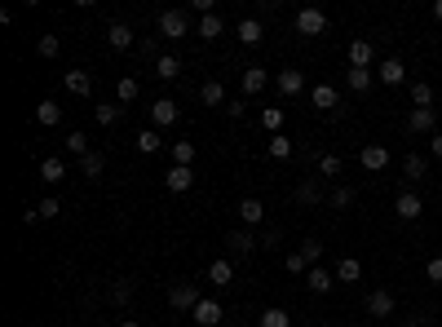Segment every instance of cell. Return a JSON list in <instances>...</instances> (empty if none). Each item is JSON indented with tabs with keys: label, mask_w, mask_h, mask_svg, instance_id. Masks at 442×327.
I'll list each match as a JSON object with an SVG mask.
<instances>
[{
	"label": "cell",
	"mask_w": 442,
	"mask_h": 327,
	"mask_svg": "<svg viewBox=\"0 0 442 327\" xmlns=\"http://www.w3.org/2000/svg\"><path fill=\"white\" fill-rule=\"evenodd\" d=\"M190 319H195L199 327H217V323H221V305H217V301H208V296H204L195 310H190Z\"/></svg>",
	"instance_id": "obj_12"
},
{
	"label": "cell",
	"mask_w": 442,
	"mask_h": 327,
	"mask_svg": "<svg viewBox=\"0 0 442 327\" xmlns=\"http://www.w3.org/2000/svg\"><path fill=\"white\" fill-rule=\"evenodd\" d=\"M309 102H314L318 111H337V106H341V93L332 89V84H318V89L309 93Z\"/></svg>",
	"instance_id": "obj_16"
},
{
	"label": "cell",
	"mask_w": 442,
	"mask_h": 327,
	"mask_svg": "<svg viewBox=\"0 0 442 327\" xmlns=\"http://www.w3.org/2000/svg\"><path fill=\"white\" fill-rule=\"evenodd\" d=\"M296 199L301 203H323V186H318V181H301V186H296Z\"/></svg>",
	"instance_id": "obj_36"
},
{
	"label": "cell",
	"mask_w": 442,
	"mask_h": 327,
	"mask_svg": "<svg viewBox=\"0 0 442 327\" xmlns=\"http://www.w3.org/2000/svg\"><path fill=\"white\" fill-rule=\"evenodd\" d=\"M358 160H363V168H367V173H385V168H389V151L380 146V142H367Z\"/></svg>",
	"instance_id": "obj_4"
},
{
	"label": "cell",
	"mask_w": 442,
	"mask_h": 327,
	"mask_svg": "<svg viewBox=\"0 0 442 327\" xmlns=\"http://www.w3.org/2000/svg\"><path fill=\"white\" fill-rule=\"evenodd\" d=\"M160 35L164 40H182V35H190V22H186L182 9H164L160 14Z\"/></svg>",
	"instance_id": "obj_1"
},
{
	"label": "cell",
	"mask_w": 442,
	"mask_h": 327,
	"mask_svg": "<svg viewBox=\"0 0 442 327\" xmlns=\"http://www.w3.org/2000/svg\"><path fill=\"white\" fill-rule=\"evenodd\" d=\"M155 76H160V80H177V76H182V62H177L173 53H160V58H155Z\"/></svg>",
	"instance_id": "obj_24"
},
{
	"label": "cell",
	"mask_w": 442,
	"mask_h": 327,
	"mask_svg": "<svg viewBox=\"0 0 442 327\" xmlns=\"http://www.w3.org/2000/svg\"><path fill=\"white\" fill-rule=\"evenodd\" d=\"M425 278H429V283H442V257H434L425 265Z\"/></svg>",
	"instance_id": "obj_49"
},
{
	"label": "cell",
	"mask_w": 442,
	"mask_h": 327,
	"mask_svg": "<svg viewBox=\"0 0 442 327\" xmlns=\"http://www.w3.org/2000/svg\"><path fill=\"white\" fill-rule=\"evenodd\" d=\"M323 27H328L323 9H301V14H296V31L301 35H323Z\"/></svg>",
	"instance_id": "obj_5"
},
{
	"label": "cell",
	"mask_w": 442,
	"mask_h": 327,
	"mask_svg": "<svg viewBox=\"0 0 442 327\" xmlns=\"http://www.w3.org/2000/svg\"><path fill=\"white\" fill-rule=\"evenodd\" d=\"M35 119H40L44 128H53V124H62V106H58L53 98H44L40 106H35Z\"/></svg>",
	"instance_id": "obj_19"
},
{
	"label": "cell",
	"mask_w": 442,
	"mask_h": 327,
	"mask_svg": "<svg viewBox=\"0 0 442 327\" xmlns=\"http://www.w3.org/2000/svg\"><path fill=\"white\" fill-rule=\"evenodd\" d=\"M337 278H341V283H358V278H363V261L341 257V261H337Z\"/></svg>",
	"instance_id": "obj_23"
},
{
	"label": "cell",
	"mask_w": 442,
	"mask_h": 327,
	"mask_svg": "<svg viewBox=\"0 0 442 327\" xmlns=\"http://www.w3.org/2000/svg\"><path fill=\"white\" fill-rule=\"evenodd\" d=\"M332 283H337V274H328V270H318V265H309V292H332Z\"/></svg>",
	"instance_id": "obj_26"
},
{
	"label": "cell",
	"mask_w": 442,
	"mask_h": 327,
	"mask_svg": "<svg viewBox=\"0 0 442 327\" xmlns=\"http://www.w3.org/2000/svg\"><path fill=\"white\" fill-rule=\"evenodd\" d=\"M67 151L85 160V155H89V137H85V133H71V137H67Z\"/></svg>",
	"instance_id": "obj_44"
},
{
	"label": "cell",
	"mask_w": 442,
	"mask_h": 327,
	"mask_svg": "<svg viewBox=\"0 0 442 327\" xmlns=\"http://www.w3.org/2000/svg\"><path fill=\"white\" fill-rule=\"evenodd\" d=\"M102 168H106V160H102V155H98V151H89V155H85V160H80V173H85V177H93V181H98V177H102Z\"/></svg>",
	"instance_id": "obj_32"
},
{
	"label": "cell",
	"mask_w": 442,
	"mask_h": 327,
	"mask_svg": "<svg viewBox=\"0 0 442 327\" xmlns=\"http://www.w3.org/2000/svg\"><path fill=\"white\" fill-rule=\"evenodd\" d=\"M402 173H407L411 181H420V177L429 173V160H425V155H416V151H411L407 160H402Z\"/></svg>",
	"instance_id": "obj_30"
},
{
	"label": "cell",
	"mask_w": 442,
	"mask_h": 327,
	"mask_svg": "<svg viewBox=\"0 0 442 327\" xmlns=\"http://www.w3.org/2000/svg\"><path fill=\"white\" fill-rule=\"evenodd\" d=\"M341 155H318V173H323V177H341Z\"/></svg>",
	"instance_id": "obj_40"
},
{
	"label": "cell",
	"mask_w": 442,
	"mask_h": 327,
	"mask_svg": "<svg viewBox=\"0 0 442 327\" xmlns=\"http://www.w3.org/2000/svg\"><path fill=\"white\" fill-rule=\"evenodd\" d=\"M261 35H266V31H261L257 18H244V22H239V44H257Z\"/></svg>",
	"instance_id": "obj_31"
},
{
	"label": "cell",
	"mask_w": 442,
	"mask_h": 327,
	"mask_svg": "<svg viewBox=\"0 0 442 327\" xmlns=\"http://www.w3.org/2000/svg\"><path fill=\"white\" fill-rule=\"evenodd\" d=\"M98 124H102V128L119 124V106H102V102H98Z\"/></svg>",
	"instance_id": "obj_46"
},
{
	"label": "cell",
	"mask_w": 442,
	"mask_h": 327,
	"mask_svg": "<svg viewBox=\"0 0 442 327\" xmlns=\"http://www.w3.org/2000/svg\"><path fill=\"white\" fill-rule=\"evenodd\" d=\"M199 98H204V106H226V89H221V80H204V84H199Z\"/></svg>",
	"instance_id": "obj_22"
},
{
	"label": "cell",
	"mask_w": 442,
	"mask_h": 327,
	"mask_svg": "<svg viewBox=\"0 0 442 327\" xmlns=\"http://www.w3.org/2000/svg\"><path fill=\"white\" fill-rule=\"evenodd\" d=\"M407 128H411V133H434V128H438V111H434V106H411Z\"/></svg>",
	"instance_id": "obj_6"
},
{
	"label": "cell",
	"mask_w": 442,
	"mask_h": 327,
	"mask_svg": "<svg viewBox=\"0 0 442 327\" xmlns=\"http://www.w3.org/2000/svg\"><path fill=\"white\" fill-rule=\"evenodd\" d=\"M62 84H67V93H76V98H89V93H93V76H89V71H67Z\"/></svg>",
	"instance_id": "obj_14"
},
{
	"label": "cell",
	"mask_w": 442,
	"mask_h": 327,
	"mask_svg": "<svg viewBox=\"0 0 442 327\" xmlns=\"http://www.w3.org/2000/svg\"><path fill=\"white\" fill-rule=\"evenodd\" d=\"M173 164H182V168L195 164V142H173Z\"/></svg>",
	"instance_id": "obj_37"
},
{
	"label": "cell",
	"mask_w": 442,
	"mask_h": 327,
	"mask_svg": "<svg viewBox=\"0 0 442 327\" xmlns=\"http://www.w3.org/2000/svg\"><path fill=\"white\" fill-rule=\"evenodd\" d=\"M296 252H301V257H305L309 265H314L318 257H323V244H318V239H305V244H301V248H296Z\"/></svg>",
	"instance_id": "obj_45"
},
{
	"label": "cell",
	"mask_w": 442,
	"mask_h": 327,
	"mask_svg": "<svg viewBox=\"0 0 442 327\" xmlns=\"http://www.w3.org/2000/svg\"><path fill=\"white\" fill-rule=\"evenodd\" d=\"M407 80V67L398 62V58H385V62H380V84H402Z\"/></svg>",
	"instance_id": "obj_20"
},
{
	"label": "cell",
	"mask_w": 442,
	"mask_h": 327,
	"mask_svg": "<svg viewBox=\"0 0 442 327\" xmlns=\"http://www.w3.org/2000/svg\"><path fill=\"white\" fill-rule=\"evenodd\" d=\"M119 327H142V323H137V319H124V323H119Z\"/></svg>",
	"instance_id": "obj_52"
},
{
	"label": "cell",
	"mask_w": 442,
	"mask_h": 327,
	"mask_svg": "<svg viewBox=\"0 0 442 327\" xmlns=\"http://www.w3.org/2000/svg\"><path fill=\"white\" fill-rule=\"evenodd\" d=\"M164 186H169L173 195H186V190L195 186V168H182V164H173V168H169V177H164Z\"/></svg>",
	"instance_id": "obj_7"
},
{
	"label": "cell",
	"mask_w": 442,
	"mask_h": 327,
	"mask_svg": "<svg viewBox=\"0 0 442 327\" xmlns=\"http://www.w3.org/2000/svg\"><path fill=\"white\" fill-rule=\"evenodd\" d=\"M257 327H292V319H288V310L274 305V310H266V314L257 319Z\"/></svg>",
	"instance_id": "obj_33"
},
{
	"label": "cell",
	"mask_w": 442,
	"mask_h": 327,
	"mask_svg": "<svg viewBox=\"0 0 442 327\" xmlns=\"http://www.w3.org/2000/svg\"><path fill=\"white\" fill-rule=\"evenodd\" d=\"M111 301H115V305H128V301H133V283H128V278H115V283H111Z\"/></svg>",
	"instance_id": "obj_38"
},
{
	"label": "cell",
	"mask_w": 442,
	"mask_h": 327,
	"mask_svg": "<svg viewBox=\"0 0 442 327\" xmlns=\"http://www.w3.org/2000/svg\"><path fill=\"white\" fill-rule=\"evenodd\" d=\"M35 212H40V221H53V217H62V203H58V199H40Z\"/></svg>",
	"instance_id": "obj_43"
},
{
	"label": "cell",
	"mask_w": 442,
	"mask_h": 327,
	"mask_svg": "<svg viewBox=\"0 0 442 327\" xmlns=\"http://www.w3.org/2000/svg\"><path fill=\"white\" fill-rule=\"evenodd\" d=\"M270 160H292V137L274 133V137H270Z\"/></svg>",
	"instance_id": "obj_34"
},
{
	"label": "cell",
	"mask_w": 442,
	"mask_h": 327,
	"mask_svg": "<svg viewBox=\"0 0 442 327\" xmlns=\"http://www.w3.org/2000/svg\"><path fill=\"white\" fill-rule=\"evenodd\" d=\"M393 212H398L402 221H416V217L425 212V203H420V195H416V190H402V195L393 199Z\"/></svg>",
	"instance_id": "obj_8"
},
{
	"label": "cell",
	"mask_w": 442,
	"mask_h": 327,
	"mask_svg": "<svg viewBox=\"0 0 442 327\" xmlns=\"http://www.w3.org/2000/svg\"><path fill=\"white\" fill-rule=\"evenodd\" d=\"M221 27H226V22H221L217 14H204V18H199V27H195V35H204V40H217Z\"/></svg>",
	"instance_id": "obj_29"
},
{
	"label": "cell",
	"mask_w": 442,
	"mask_h": 327,
	"mask_svg": "<svg viewBox=\"0 0 442 327\" xmlns=\"http://www.w3.org/2000/svg\"><path fill=\"white\" fill-rule=\"evenodd\" d=\"M133 142H137V151H142V155H155V151H160V146H164V137H160V128H142V133H137V137H133Z\"/></svg>",
	"instance_id": "obj_25"
},
{
	"label": "cell",
	"mask_w": 442,
	"mask_h": 327,
	"mask_svg": "<svg viewBox=\"0 0 442 327\" xmlns=\"http://www.w3.org/2000/svg\"><path fill=\"white\" fill-rule=\"evenodd\" d=\"M106 40H111V49H133V27H128V22H111V27H106Z\"/></svg>",
	"instance_id": "obj_15"
},
{
	"label": "cell",
	"mask_w": 442,
	"mask_h": 327,
	"mask_svg": "<svg viewBox=\"0 0 442 327\" xmlns=\"http://www.w3.org/2000/svg\"><path fill=\"white\" fill-rule=\"evenodd\" d=\"M350 203H354V190H350V186H337V190H332V208H350Z\"/></svg>",
	"instance_id": "obj_47"
},
{
	"label": "cell",
	"mask_w": 442,
	"mask_h": 327,
	"mask_svg": "<svg viewBox=\"0 0 442 327\" xmlns=\"http://www.w3.org/2000/svg\"><path fill=\"white\" fill-rule=\"evenodd\" d=\"M62 177H67V164H62V155H49V160L40 164V181H49V186H58Z\"/></svg>",
	"instance_id": "obj_18"
},
{
	"label": "cell",
	"mask_w": 442,
	"mask_h": 327,
	"mask_svg": "<svg viewBox=\"0 0 442 327\" xmlns=\"http://www.w3.org/2000/svg\"><path fill=\"white\" fill-rule=\"evenodd\" d=\"M208 283L230 287V283H235V265H230V261H212V265H208Z\"/></svg>",
	"instance_id": "obj_21"
},
{
	"label": "cell",
	"mask_w": 442,
	"mask_h": 327,
	"mask_svg": "<svg viewBox=\"0 0 442 327\" xmlns=\"http://www.w3.org/2000/svg\"><path fill=\"white\" fill-rule=\"evenodd\" d=\"M274 84H279V93H283V98H296V93L305 89V76L288 67V71H274Z\"/></svg>",
	"instance_id": "obj_11"
},
{
	"label": "cell",
	"mask_w": 442,
	"mask_h": 327,
	"mask_svg": "<svg viewBox=\"0 0 442 327\" xmlns=\"http://www.w3.org/2000/svg\"><path fill=\"white\" fill-rule=\"evenodd\" d=\"M137 93H142V84H137L133 76H124V80L115 84V98H119V102H137Z\"/></svg>",
	"instance_id": "obj_35"
},
{
	"label": "cell",
	"mask_w": 442,
	"mask_h": 327,
	"mask_svg": "<svg viewBox=\"0 0 442 327\" xmlns=\"http://www.w3.org/2000/svg\"><path fill=\"white\" fill-rule=\"evenodd\" d=\"M411 106H434V89H429L425 80L411 84Z\"/></svg>",
	"instance_id": "obj_39"
},
{
	"label": "cell",
	"mask_w": 442,
	"mask_h": 327,
	"mask_svg": "<svg viewBox=\"0 0 442 327\" xmlns=\"http://www.w3.org/2000/svg\"><path fill=\"white\" fill-rule=\"evenodd\" d=\"M226 248H230L235 257H253V252H257V239L248 235V230H230V235H226Z\"/></svg>",
	"instance_id": "obj_13"
},
{
	"label": "cell",
	"mask_w": 442,
	"mask_h": 327,
	"mask_svg": "<svg viewBox=\"0 0 442 327\" xmlns=\"http://www.w3.org/2000/svg\"><path fill=\"white\" fill-rule=\"evenodd\" d=\"M367 314H372V319H389L393 314V292H385V287L367 292Z\"/></svg>",
	"instance_id": "obj_10"
},
{
	"label": "cell",
	"mask_w": 442,
	"mask_h": 327,
	"mask_svg": "<svg viewBox=\"0 0 442 327\" xmlns=\"http://www.w3.org/2000/svg\"><path fill=\"white\" fill-rule=\"evenodd\" d=\"M239 217H244V226H257L266 208H261V199H239Z\"/></svg>",
	"instance_id": "obj_28"
},
{
	"label": "cell",
	"mask_w": 442,
	"mask_h": 327,
	"mask_svg": "<svg viewBox=\"0 0 442 327\" xmlns=\"http://www.w3.org/2000/svg\"><path fill=\"white\" fill-rule=\"evenodd\" d=\"M199 301H204V296H199V287H195V283H173V287H169V305H173V310H182V314H190V310L199 305Z\"/></svg>",
	"instance_id": "obj_2"
},
{
	"label": "cell",
	"mask_w": 442,
	"mask_h": 327,
	"mask_svg": "<svg viewBox=\"0 0 442 327\" xmlns=\"http://www.w3.org/2000/svg\"><path fill=\"white\" fill-rule=\"evenodd\" d=\"M169 124H177V102L169 98L151 102V128H169Z\"/></svg>",
	"instance_id": "obj_9"
},
{
	"label": "cell",
	"mask_w": 442,
	"mask_h": 327,
	"mask_svg": "<svg viewBox=\"0 0 442 327\" xmlns=\"http://www.w3.org/2000/svg\"><path fill=\"white\" fill-rule=\"evenodd\" d=\"M261 124H266L270 133H283V111L279 106H266V111H261Z\"/></svg>",
	"instance_id": "obj_41"
},
{
	"label": "cell",
	"mask_w": 442,
	"mask_h": 327,
	"mask_svg": "<svg viewBox=\"0 0 442 327\" xmlns=\"http://www.w3.org/2000/svg\"><path fill=\"white\" fill-rule=\"evenodd\" d=\"M283 265H288V274H301V270H305L309 261L301 257V252H288V261H283Z\"/></svg>",
	"instance_id": "obj_48"
},
{
	"label": "cell",
	"mask_w": 442,
	"mask_h": 327,
	"mask_svg": "<svg viewBox=\"0 0 442 327\" xmlns=\"http://www.w3.org/2000/svg\"><path fill=\"white\" fill-rule=\"evenodd\" d=\"M434 18H438V22H442V0H434Z\"/></svg>",
	"instance_id": "obj_51"
},
{
	"label": "cell",
	"mask_w": 442,
	"mask_h": 327,
	"mask_svg": "<svg viewBox=\"0 0 442 327\" xmlns=\"http://www.w3.org/2000/svg\"><path fill=\"white\" fill-rule=\"evenodd\" d=\"M345 84H350L354 93H367V89H372V71H363V67H350V71H345Z\"/></svg>",
	"instance_id": "obj_27"
},
{
	"label": "cell",
	"mask_w": 442,
	"mask_h": 327,
	"mask_svg": "<svg viewBox=\"0 0 442 327\" xmlns=\"http://www.w3.org/2000/svg\"><path fill=\"white\" fill-rule=\"evenodd\" d=\"M266 84H270V71L266 67H244V76H239V89H244L248 98H257Z\"/></svg>",
	"instance_id": "obj_3"
},
{
	"label": "cell",
	"mask_w": 442,
	"mask_h": 327,
	"mask_svg": "<svg viewBox=\"0 0 442 327\" xmlns=\"http://www.w3.org/2000/svg\"><path fill=\"white\" fill-rule=\"evenodd\" d=\"M429 155H438V160H442V133H434V137H429Z\"/></svg>",
	"instance_id": "obj_50"
},
{
	"label": "cell",
	"mask_w": 442,
	"mask_h": 327,
	"mask_svg": "<svg viewBox=\"0 0 442 327\" xmlns=\"http://www.w3.org/2000/svg\"><path fill=\"white\" fill-rule=\"evenodd\" d=\"M350 67L372 71V40H350Z\"/></svg>",
	"instance_id": "obj_17"
},
{
	"label": "cell",
	"mask_w": 442,
	"mask_h": 327,
	"mask_svg": "<svg viewBox=\"0 0 442 327\" xmlns=\"http://www.w3.org/2000/svg\"><path fill=\"white\" fill-rule=\"evenodd\" d=\"M35 49H40V58H58V53H62V40H58V35H40Z\"/></svg>",
	"instance_id": "obj_42"
}]
</instances>
